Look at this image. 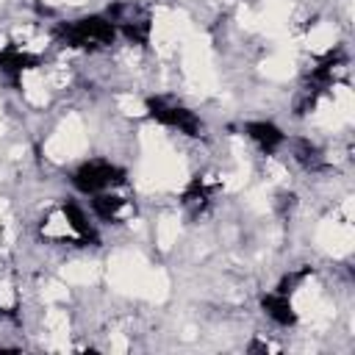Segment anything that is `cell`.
I'll list each match as a JSON object with an SVG mask.
<instances>
[{"mask_svg":"<svg viewBox=\"0 0 355 355\" xmlns=\"http://www.w3.org/2000/svg\"><path fill=\"white\" fill-rule=\"evenodd\" d=\"M64 39L69 47H86V50H94V47H105L114 42L116 36V25L108 19V17H83L67 28H61Z\"/></svg>","mask_w":355,"mask_h":355,"instance_id":"obj_1","label":"cell"},{"mask_svg":"<svg viewBox=\"0 0 355 355\" xmlns=\"http://www.w3.org/2000/svg\"><path fill=\"white\" fill-rule=\"evenodd\" d=\"M125 180V172L119 166H114L111 161H86L75 169L72 183L78 191L83 194H100V191H111L114 186H119Z\"/></svg>","mask_w":355,"mask_h":355,"instance_id":"obj_2","label":"cell"},{"mask_svg":"<svg viewBox=\"0 0 355 355\" xmlns=\"http://www.w3.org/2000/svg\"><path fill=\"white\" fill-rule=\"evenodd\" d=\"M147 108H150V116L153 119H158L166 128H178L186 136H197L200 128H202L200 119L189 108H183V105H175V103H166V100H150Z\"/></svg>","mask_w":355,"mask_h":355,"instance_id":"obj_3","label":"cell"},{"mask_svg":"<svg viewBox=\"0 0 355 355\" xmlns=\"http://www.w3.org/2000/svg\"><path fill=\"white\" fill-rule=\"evenodd\" d=\"M244 130H247V136H250L263 153H275V150L286 141V133H283L275 122H266V119H261V122H247Z\"/></svg>","mask_w":355,"mask_h":355,"instance_id":"obj_4","label":"cell"},{"mask_svg":"<svg viewBox=\"0 0 355 355\" xmlns=\"http://www.w3.org/2000/svg\"><path fill=\"white\" fill-rule=\"evenodd\" d=\"M263 311H266V316H269L275 324H280V327H288V324L297 322V313H294V308H291V300H288V294H283V291L266 294V297H263Z\"/></svg>","mask_w":355,"mask_h":355,"instance_id":"obj_5","label":"cell"},{"mask_svg":"<svg viewBox=\"0 0 355 355\" xmlns=\"http://www.w3.org/2000/svg\"><path fill=\"white\" fill-rule=\"evenodd\" d=\"M39 64V58L36 55H31L28 50H19V47H6L3 53H0V69L8 75V78H19L25 69H31V67H36Z\"/></svg>","mask_w":355,"mask_h":355,"instance_id":"obj_6","label":"cell"}]
</instances>
